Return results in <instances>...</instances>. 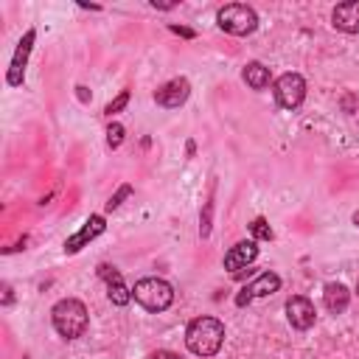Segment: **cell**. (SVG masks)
<instances>
[{"label": "cell", "instance_id": "6da1fadb", "mask_svg": "<svg viewBox=\"0 0 359 359\" xmlns=\"http://www.w3.org/2000/svg\"><path fill=\"white\" fill-rule=\"evenodd\" d=\"M224 342V325L216 317H196L185 328V345L196 356H213L219 353Z\"/></svg>", "mask_w": 359, "mask_h": 359}, {"label": "cell", "instance_id": "7a4b0ae2", "mask_svg": "<svg viewBox=\"0 0 359 359\" xmlns=\"http://www.w3.org/2000/svg\"><path fill=\"white\" fill-rule=\"evenodd\" d=\"M50 320H53V328L59 337L65 339H76L87 331V306L76 297H65L59 300L53 309H50Z\"/></svg>", "mask_w": 359, "mask_h": 359}, {"label": "cell", "instance_id": "3957f363", "mask_svg": "<svg viewBox=\"0 0 359 359\" xmlns=\"http://www.w3.org/2000/svg\"><path fill=\"white\" fill-rule=\"evenodd\" d=\"M132 297L146 309V311H165L174 303V289L163 278H143L135 283Z\"/></svg>", "mask_w": 359, "mask_h": 359}, {"label": "cell", "instance_id": "277c9868", "mask_svg": "<svg viewBox=\"0 0 359 359\" xmlns=\"http://www.w3.org/2000/svg\"><path fill=\"white\" fill-rule=\"evenodd\" d=\"M216 20H219L222 31L236 34V36H247V34H252L258 28V14L244 3H230V6L219 8Z\"/></svg>", "mask_w": 359, "mask_h": 359}, {"label": "cell", "instance_id": "5b68a950", "mask_svg": "<svg viewBox=\"0 0 359 359\" xmlns=\"http://www.w3.org/2000/svg\"><path fill=\"white\" fill-rule=\"evenodd\" d=\"M272 93H275V101L283 109H297L303 104V98H306V81L297 73H283V76L275 79Z\"/></svg>", "mask_w": 359, "mask_h": 359}, {"label": "cell", "instance_id": "8992f818", "mask_svg": "<svg viewBox=\"0 0 359 359\" xmlns=\"http://www.w3.org/2000/svg\"><path fill=\"white\" fill-rule=\"evenodd\" d=\"M98 275H101V280L107 283V294H109V300H112L115 306H126V303L132 300V289L123 283V278H121V272H118L115 266L98 264Z\"/></svg>", "mask_w": 359, "mask_h": 359}, {"label": "cell", "instance_id": "52a82bcc", "mask_svg": "<svg viewBox=\"0 0 359 359\" xmlns=\"http://www.w3.org/2000/svg\"><path fill=\"white\" fill-rule=\"evenodd\" d=\"M278 286H280V278H278L275 272H261L252 283H247V286L236 294V306H247L252 297H266V294L278 292Z\"/></svg>", "mask_w": 359, "mask_h": 359}, {"label": "cell", "instance_id": "ba28073f", "mask_svg": "<svg viewBox=\"0 0 359 359\" xmlns=\"http://www.w3.org/2000/svg\"><path fill=\"white\" fill-rule=\"evenodd\" d=\"M314 306H311V300L309 297H303V294H294V297H289L286 300V320L292 323V328H297V331H306V328H311L314 325Z\"/></svg>", "mask_w": 359, "mask_h": 359}, {"label": "cell", "instance_id": "9c48e42d", "mask_svg": "<svg viewBox=\"0 0 359 359\" xmlns=\"http://www.w3.org/2000/svg\"><path fill=\"white\" fill-rule=\"evenodd\" d=\"M34 39H36V31L31 28V31H25V36L20 39V45H17V50H14V59H11V67H8V76H6L11 87L22 84V76H25V62H28V53H31Z\"/></svg>", "mask_w": 359, "mask_h": 359}, {"label": "cell", "instance_id": "30bf717a", "mask_svg": "<svg viewBox=\"0 0 359 359\" xmlns=\"http://www.w3.org/2000/svg\"><path fill=\"white\" fill-rule=\"evenodd\" d=\"M188 93H191L188 79H171V81H165V84L154 93V101H157L160 107H165V109H174V107H180V104H185Z\"/></svg>", "mask_w": 359, "mask_h": 359}, {"label": "cell", "instance_id": "8fae6325", "mask_svg": "<svg viewBox=\"0 0 359 359\" xmlns=\"http://www.w3.org/2000/svg\"><path fill=\"white\" fill-rule=\"evenodd\" d=\"M104 233V216H90L87 222H84V227L76 233V236H70L67 241H65V252H79L81 247H87L95 236H101Z\"/></svg>", "mask_w": 359, "mask_h": 359}, {"label": "cell", "instance_id": "7c38bea8", "mask_svg": "<svg viewBox=\"0 0 359 359\" xmlns=\"http://www.w3.org/2000/svg\"><path fill=\"white\" fill-rule=\"evenodd\" d=\"M255 258H258L255 241H238V244H233V247L227 250V255H224V269L238 272V269H244L247 264H252Z\"/></svg>", "mask_w": 359, "mask_h": 359}, {"label": "cell", "instance_id": "4fadbf2b", "mask_svg": "<svg viewBox=\"0 0 359 359\" xmlns=\"http://www.w3.org/2000/svg\"><path fill=\"white\" fill-rule=\"evenodd\" d=\"M331 22H334V28H339L345 34H356L359 31V0L339 3L331 14Z\"/></svg>", "mask_w": 359, "mask_h": 359}, {"label": "cell", "instance_id": "5bb4252c", "mask_svg": "<svg viewBox=\"0 0 359 359\" xmlns=\"http://www.w3.org/2000/svg\"><path fill=\"white\" fill-rule=\"evenodd\" d=\"M323 303H325V309H328L331 314H342V311L348 309V303H351V292H348L342 283H325V289H323Z\"/></svg>", "mask_w": 359, "mask_h": 359}, {"label": "cell", "instance_id": "9a60e30c", "mask_svg": "<svg viewBox=\"0 0 359 359\" xmlns=\"http://www.w3.org/2000/svg\"><path fill=\"white\" fill-rule=\"evenodd\" d=\"M244 81L252 87V90H264L269 84V67H264L261 62H250L244 67Z\"/></svg>", "mask_w": 359, "mask_h": 359}, {"label": "cell", "instance_id": "2e32d148", "mask_svg": "<svg viewBox=\"0 0 359 359\" xmlns=\"http://www.w3.org/2000/svg\"><path fill=\"white\" fill-rule=\"evenodd\" d=\"M250 233H252L258 241H269V238H272V227H269V224H266V219H261V216H258V219H252Z\"/></svg>", "mask_w": 359, "mask_h": 359}, {"label": "cell", "instance_id": "e0dca14e", "mask_svg": "<svg viewBox=\"0 0 359 359\" xmlns=\"http://www.w3.org/2000/svg\"><path fill=\"white\" fill-rule=\"evenodd\" d=\"M123 135H126V129H123L121 123H109V126H107V146H109V149H118V146L123 143Z\"/></svg>", "mask_w": 359, "mask_h": 359}, {"label": "cell", "instance_id": "ac0fdd59", "mask_svg": "<svg viewBox=\"0 0 359 359\" xmlns=\"http://www.w3.org/2000/svg\"><path fill=\"white\" fill-rule=\"evenodd\" d=\"M129 194H132V185H121V188H118V191L109 196V202H107V210H115V208H118V205H121V202H123Z\"/></svg>", "mask_w": 359, "mask_h": 359}, {"label": "cell", "instance_id": "d6986e66", "mask_svg": "<svg viewBox=\"0 0 359 359\" xmlns=\"http://www.w3.org/2000/svg\"><path fill=\"white\" fill-rule=\"evenodd\" d=\"M126 101H129V90H121V95H118L115 101H109L104 112H107V115H115V112H121V109L126 107Z\"/></svg>", "mask_w": 359, "mask_h": 359}, {"label": "cell", "instance_id": "ffe728a7", "mask_svg": "<svg viewBox=\"0 0 359 359\" xmlns=\"http://www.w3.org/2000/svg\"><path fill=\"white\" fill-rule=\"evenodd\" d=\"M174 34H180V36H185V39H194L196 36V31H191V28H185V25H168Z\"/></svg>", "mask_w": 359, "mask_h": 359}, {"label": "cell", "instance_id": "44dd1931", "mask_svg": "<svg viewBox=\"0 0 359 359\" xmlns=\"http://www.w3.org/2000/svg\"><path fill=\"white\" fill-rule=\"evenodd\" d=\"M149 359H182V356H177V353H171V351H157V353H151Z\"/></svg>", "mask_w": 359, "mask_h": 359}, {"label": "cell", "instance_id": "7402d4cb", "mask_svg": "<svg viewBox=\"0 0 359 359\" xmlns=\"http://www.w3.org/2000/svg\"><path fill=\"white\" fill-rule=\"evenodd\" d=\"M151 6H154V8H165V11H168V8H174V6H177V3H157V0H154V3H151Z\"/></svg>", "mask_w": 359, "mask_h": 359}, {"label": "cell", "instance_id": "603a6c76", "mask_svg": "<svg viewBox=\"0 0 359 359\" xmlns=\"http://www.w3.org/2000/svg\"><path fill=\"white\" fill-rule=\"evenodd\" d=\"M342 104H345V109L351 112V109H353V95H345V98H342Z\"/></svg>", "mask_w": 359, "mask_h": 359}, {"label": "cell", "instance_id": "cb8c5ba5", "mask_svg": "<svg viewBox=\"0 0 359 359\" xmlns=\"http://www.w3.org/2000/svg\"><path fill=\"white\" fill-rule=\"evenodd\" d=\"M353 224H356V227H359V210H356V213H353Z\"/></svg>", "mask_w": 359, "mask_h": 359}, {"label": "cell", "instance_id": "d4e9b609", "mask_svg": "<svg viewBox=\"0 0 359 359\" xmlns=\"http://www.w3.org/2000/svg\"><path fill=\"white\" fill-rule=\"evenodd\" d=\"M25 359H31V356H25Z\"/></svg>", "mask_w": 359, "mask_h": 359}, {"label": "cell", "instance_id": "484cf974", "mask_svg": "<svg viewBox=\"0 0 359 359\" xmlns=\"http://www.w3.org/2000/svg\"><path fill=\"white\" fill-rule=\"evenodd\" d=\"M356 286H359V283H356Z\"/></svg>", "mask_w": 359, "mask_h": 359}]
</instances>
